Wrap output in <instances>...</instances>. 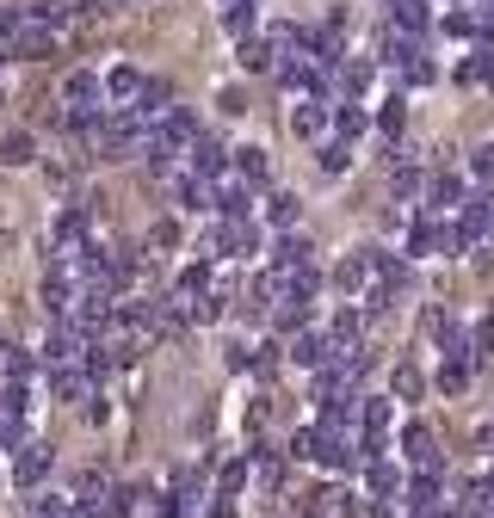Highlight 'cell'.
Masks as SVG:
<instances>
[{
  "instance_id": "35",
  "label": "cell",
  "mask_w": 494,
  "mask_h": 518,
  "mask_svg": "<svg viewBox=\"0 0 494 518\" xmlns=\"http://www.w3.org/2000/svg\"><path fill=\"white\" fill-rule=\"evenodd\" d=\"M149 247H180V222L161 216V222H155V235H149Z\"/></svg>"
},
{
  "instance_id": "11",
  "label": "cell",
  "mask_w": 494,
  "mask_h": 518,
  "mask_svg": "<svg viewBox=\"0 0 494 518\" xmlns=\"http://www.w3.org/2000/svg\"><path fill=\"white\" fill-rule=\"evenodd\" d=\"M427 340H433L445 358H470V327L457 321V315H445V309L427 315Z\"/></svg>"
},
{
  "instance_id": "7",
  "label": "cell",
  "mask_w": 494,
  "mask_h": 518,
  "mask_svg": "<svg viewBox=\"0 0 494 518\" xmlns=\"http://www.w3.org/2000/svg\"><path fill=\"white\" fill-rule=\"evenodd\" d=\"M44 475H50V444L44 438L13 444V481L19 488H44Z\"/></svg>"
},
{
  "instance_id": "19",
  "label": "cell",
  "mask_w": 494,
  "mask_h": 518,
  "mask_svg": "<svg viewBox=\"0 0 494 518\" xmlns=\"http://www.w3.org/2000/svg\"><path fill=\"white\" fill-rule=\"evenodd\" d=\"M390 7V31H414V37H427V0H383Z\"/></svg>"
},
{
  "instance_id": "10",
  "label": "cell",
  "mask_w": 494,
  "mask_h": 518,
  "mask_svg": "<svg viewBox=\"0 0 494 518\" xmlns=\"http://www.w3.org/2000/svg\"><path fill=\"white\" fill-rule=\"evenodd\" d=\"M180 167H192V173H204V179H217L223 167H229V148L210 136V130H198L192 142H186V155H180Z\"/></svg>"
},
{
  "instance_id": "4",
  "label": "cell",
  "mask_w": 494,
  "mask_h": 518,
  "mask_svg": "<svg viewBox=\"0 0 494 518\" xmlns=\"http://www.w3.org/2000/svg\"><path fill=\"white\" fill-rule=\"evenodd\" d=\"M291 136H303V142H328V136H334V105H328V93H297V99H291Z\"/></svg>"
},
{
  "instance_id": "18",
  "label": "cell",
  "mask_w": 494,
  "mask_h": 518,
  "mask_svg": "<svg viewBox=\"0 0 494 518\" xmlns=\"http://www.w3.org/2000/svg\"><path fill=\"white\" fill-rule=\"evenodd\" d=\"M235 56H241V68H247V74H272V68H278V44H272V37H260V31H254V37H241Z\"/></svg>"
},
{
  "instance_id": "17",
  "label": "cell",
  "mask_w": 494,
  "mask_h": 518,
  "mask_svg": "<svg viewBox=\"0 0 494 518\" xmlns=\"http://www.w3.org/2000/svg\"><path fill=\"white\" fill-rule=\"evenodd\" d=\"M285 358H291V364H303V370H315V364L328 358V333H322V327H297V333H291V346H285Z\"/></svg>"
},
{
  "instance_id": "24",
  "label": "cell",
  "mask_w": 494,
  "mask_h": 518,
  "mask_svg": "<svg viewBox=\"0 0 494 518\" xmlns=\"http://www.w3.org/2000/svg\"><path fill=\"white\" fill-rule=\"evenodd\" d=\"M420 185H427V167L402 155V161L390 167V192H396V198H420Z\"/></svg>"
},
{
  "instance_id": "25",
  "label": "cell",
  "mask_w": 494,
  "mask_h": 518,
  "mask_svg": "<svg viewBox=\"0 0 494 518\" xmlns=\"http://www.w3.org/2000/svg\"><path fill=\"white\" fill-rule=\"evenodd\" d=\"M315 155H322V173H328V179H340V173L352 167V142L328 136V142H315Z\"/></svg>"
},
{
  "instance_id": "20",
  "label": "cell",
  "mask_w": 494,
  "mask_h": 518,
  "mask_svg": "<svg viewBox=\"0 0 494 518\" xmlns=\"http://www.w3.org/2000/svg\"><path fill=\"white\" fill-rule=\"evenodd\" d=\"M223 31L235 37V44H241V37H254L260 31V0H229V7H223Z\"/></svg>"
},
{
  "instance_id": "34",
  "label": "cell",
  "mask_w": 494,
  "mask_h": 518,
  "mask_svg": "<svg viewBox=\"0 0 494 518\" xmlns=\"http://www.w3.org/2000/svg\"><path fill=\"white\" fill-rule=\"evenodd\" d=\"M0 155H7V161H31V155H38V142H31L25 130H13L7 142H0Z\"/></svg>"
},
{
  "instance_id": "32",
  "label": "cell",
  "mask_w": 494,
  "mask_h": 518,
  "mask_svg": "<svg viewBox=\"0 0 494 518\" xmlns=\"http://www.w3.org/2000/svg\"><path fill=\"white\" fill-rule=\"evenodd\" d=\"M31 518H75V500H62V494H38Z\"/></svg>"
},
{
  "instance_id": "33",
  "label": "cell",
  "mask_w": 494,
  "mask_h": 518,
  "mask_svg": "<svg viewBox=\"0 0 494 518\" xmlns=\"http://www.w3.org/2000/svg\"><path fill=\"white\" fill-rule=\"evenodd\" d=\"M247 488V463H223L217 469V494H241Z\"/></svg>"
},
{
  "instance_id": "13",
  "label": "cell",
  "mask_w": 494,
  "mask_h": 518,
  "mask_svg": "<svg viewBox=\"0 0 494 518\" xmlns=\"http://www.w3.org/2000/svg\"><path fill=\"white\" fill-rule=\"evenodd\" d=\"M371 272H377V253H352V259H340V266L328 272V284H334L340 296H359V290L371 284Z\"/></svg>"
},
{
  "instance_id": "8",
  "label": "cell",
  "mask_w": 494,
  "mask_h": 518,
  "mask_svg": "<svg viewBox=\"0 0 494 518\" xmlns=\"http://www.w3.org/2000/svg\"><path fill=\"white\" fill-rule=\"evenodd\" d=\"M143 87H149V74L136 68V62H118L112 74H105V87H99V93L112 99V111H130L136 99H143Z\"/></svg>"
},
{
  "instance_id": "40",
  "label": "cell",
  "mask_w": 494,
  "mask_h": 518,
  "mask_svg": "<svg viewBox=\"0 0 494 518\" xmlns=\"http://www.w3.org/2000/svg\"><path fill=\"white\" fill-rule=\"evenodd\" d=\"M13 352V340H7V327H0V358H7Z\"/></svg>"
},
{
  "instance_id": "14",
  "label": "cell",
  "mask_w": 494,
  "mask_h": 518,
  "mask_svg": "<svg viewBox=\"0 0 494 518\" xmlns=\"http://www.w3.org/2000/svg\"><path fill=\"white\" fill-rule=\"evenodd\" d=\"M402 463L408 469H439V438L427 432V426H402Z\"/></svg>"
},
{
  "instance_id": "29",
  "label": "cell",
  "mask_w": 494,
  "mask_h": 518,
  "mask_svg": "<svg viewBox=\"0 0 494 518\" xmlns=\"http://www.w3.org/2000/svg\"><path fill=\"white\" fill-rule=\"evenodd\" d=\"M377 130H383V136H402V130H408V105H402V99H390V105L377 111Z\"/></svg>"
},
{
  "instance_id": "21",
  "label": "cell",
  "mask_w": 494,
  "mask_h": 518,
  "mask_svg": "<svg viewBox=\"0 0 494 518\" xmlns=\"http://www.w3.org/2000/svg\"><path fill=\"white\" fill-rule=\"evenodd\" d=\"M309 518H359V500H352L346 488H322L309 500Z\"/></svg>"
},
{
  "instance_id": "1",
  "label": "cell",
  "mask_w": 494,
  "mask_h": 518,
  "mask_svg": "<svg viewBox=\"0 0 494 518\" xmlns=\"http://www.w3.org/2000/svg\"><path fill=\"white\" fill-rule=\"evenodd\" d=\"M56 99H62V124H68V130H87L99 111H105V105H99L105 93H99V74H93V68H68L62 87H56Z\"/></svg>"
},
{
  "instance_id": "15",
  "label": "cell",
  "mask_w": 494,
  "mask_h": 518,
  "mask_svg": "<svg viewBox=\"0 0 494 518\" xmlns=\"http://www.w3.org/2000/svg\"><path fill=\"white\" fill-rule=\"evenodd\" d=\"M229 161H235V173H241L247 185H254V192H266V185H272V155H266L260 142H241Z\"/></svg>"
},
{
  "instance_id": "38",
  "label": "cell",
  "mask_w": 494,
  "mask_h": 518,
  "mask_svg": "<svg viewBox=\"0 0 494 518\" xmlns=\"http://www.w3.org/2000/svg\"><path fill=\"white\" fill-rule=\"evenodd\" d=\"M309 451H315V426H303V432L291 438V457H303V463H309Z\"/></svg>"
},
{
  "instance_id": "27",
  "label": "cell",
  "mask_w": 494,
  "mask_h": 518,
  "mask_svg": "<svg viewBox=\"0 0 494 518\" xmlns=\"http://www.w3.org/2000/svg\"><path fill=\"white\" fill-rule=\"evenodd\" d=\"M470 364H494V315H476L470 327Z\"/></svg>"
},
{
  "instance_id": "22",
  "label": "cell",
  "mask_w": 494,
  "mask_h": 518,
  "mask_svg": "<svg viewBox=\"0 0 494 518\" xmlns=\"http://www.w3.org/2000/svg\"><path fill=\"white\" fill-rule=\"evenodd\" d=\"M365 130H371L365 105H359V99H334V136H340V142H352V136H365Z\"/></svg>"
},
{
  "instance_id": "5",
  "label": "cell",
  "mask_w": 494,
  "mask_h": 518,
  "mask_svg": "<svg viewBox=\"0 0 494 518\" xmlns=\"http://www.w3.org/2000/svg\"><path fill=\"white\" fill-rule=\"evenodd\" d=\"M420 198H427V216H451L457 204H464L470 198V179L464 173H427V185H420Z\"/></svg>"
},
{
  "instance_id": "30",
  "label": "cell",
  "mask_w": 494,
  "mask_h": 518,
  "mask_svg": "<svg viewBox=\"0 0 494 518\" xmlns=\"http://www.w3.org/2000/svg\"><path fill=\"white\" fill-rule=\"evenodd\" d=\"M105 488H118V481L105 475V469H81V475H75V500H87V494H105Z\"/></svg>"
},
{
  "instance_id": "16",
  "label": "cell",
  "mask_w": 494,
  "mask_h": 518,
  "mask_svg": "<svg viewBox=\"0 0 494 518\" xmlns=\"http://www.w3.org/2000/svg\"><path fill=\"white\" fill-rule=\"evenodd\" d=\"M297 266H315V247H309L297 229H278V241H272V272H297Z\"/></svg>"
},
{
  "instance_id": "3",
  "label": "cell",
  "mask_w": 494,
  "mask_h": 518,
  "mask_svg": "<svg viewBox=\"0 0 494 518\" xmlns=\"http://www.w3.org/2000/svg\"><path fill=\"white\" fill-rule=\"evenodd\" d=\"M204 253H217V259H254L260 253V222L254 216H217V222H210Z\"/></svg>"
},
{
  "instance_id": "12",
  "label": "cell",
  "mask_w": 494,
  "mask_h": 518,
  "mask_svg": "<svg viewBox=\"0 0 494 518\" xmlns=\"http://www.w3.org/2000/svg\"><path fill=\"white\" fill-rule=\"evenodd\" d=\"M359 469H365V488H371V500H402V481H408V475H402V463H390V457L377 451V457H365Z\"/></svg>"
},
{
  "instance_id": "9",
  "label": "cell",
  "mask_w": 494,
  "mask_h": 518,
  "mask_svg": "<svg viewBox=\"0 0 494 518\" xmlns=\"http://www.w3.org/2000/svg\"><path fill=\"white\" fill-rule=\"evenodd\" d=\"M451 216H457V229L470 235V247H476V241H494V192H476V198H464V204H457Z\"/></svg>"
},
{
  "instance_id": "26",
  "label": "cell",
  "mask_w": 494,
  "mask_h": 518,
  "mask_svg": "<svg viewBox=\"0 0 494 518\" xmlns=\"http://www.w3.org/2000/svg\"><path fill=\"white\" fill-rule=\"evenodd\" d=\"M470 377H476V364H470V358H445V370H439V395H464V389H470Z\"/></svg>"
},
{
  "instance_id": "36",
  "label": "cell",
  "mask_w": 494,
  "mask_h": 518,
  "mask_svg": "<svg viewBox=\"0 0 494 518\" xmlns=\"http://www.w3.org/2000/svg\"><path fill=\"white\" fill-rule=\"evenodd\" d=\"M470 173H476V179H494V142H482L476 155H470Z\"/></svg>"
},
{
  "instance_id": "39",
  "label": "cell",
  "mask_w": 494,
  "mask_h": 518,
  "mask_svg": "<svg viewBox=\"0 0 494 518\" xmlns=\"http://www.w3.org/2000/svg\"><path fill=\"white\" fill-rule=\"evenodd\" d=\"M210 518H241V506H235V494H217V500H210Z\"/></svg>"
},
{
  "instance_id": "37",
  "label": "cell",
  "mask_w": 494,
  "mask_h": 518,
  "mask_svg": "<svg viewBox=\"0 0 494 518\" xmlns=\"http://www.w3.org/2000/svg\"><path fill=\"white\" fill-rule=\"evenodd\" d=\"M445 31H451V37H476V13H451Z\"/></svg>"
},
{
  "instance_id": "31",
  "label": "cell",
  "mask_w": 494,
  "mask_h": 518,
  "mask_svg": "<svg viewBox=\"0 0 494 518\" xmlns=\"http://www.w3.org/2000/svg\"><path fill=\"white\" fill-rule=\"evenodd\" d=\"M254 475L266 481V488H278V481H285V457H278V451H260V457H254Z\"/></svg>"
},
{
  "instance_id": "2",
  "label": "cell",
  "mask_w": 494,
  "mask_h": 518,
  "mask_svg": "<svg viewBox=\"0 0 494 518\" xmlns=\"http://www.w3.org/2000/svg\"><path fill=\"white\" fill-rule=\"evenodd\" d=\"M383 62H390L408 87H433V56H427V37H414V31H390V37H383Z\"/></svg>"
},
{
  "instance_id": "28",
  "label": "cell",
  "mask_w": 494,
  "mask_h": 518,
  "mask_svg": "<svg viewBox=\"0 0 494 518\" xmlns=\"http://www.w3.org/2000/svg\"><path fill=\"white\" fill-rule=\"evenodd\" d=\"M390 389H396V401H408V407H414L420 395H427V377H420L414 364H396V383H390Z\"/></svg>"
},
{
  "instance_id": "23",
  "label": "cell",
  "mask_w": 494,
  "mask_h": 518,
  "mask_svg": "<svg viewBox=\"0 0 494 518\" xmlns=\"http://www.w3.org/2000/svg\"><path fill=\"white\" fill-rule=\"evenodd\" d=\"M297 216H303L297 192H272V185H266V222H272V229H297Z\"/></svg>"
},
{
  "instance_id": "6",
  "label": "cell",
  "mask_w": 494,
  "mask_h": 518,
  "mask_svg": "<svg viewBox=\"0 0 494 518\" xmlns=\"http://www.w3.org/2000/svg\"><path fill=\"white\" fill-rule=\"evenodd\" d=\"M87 346H93V340H87L81 327L56 321V327H50V340H44V364H50V370H68V364H87Z\"/></svg>"
}]
</instances>
